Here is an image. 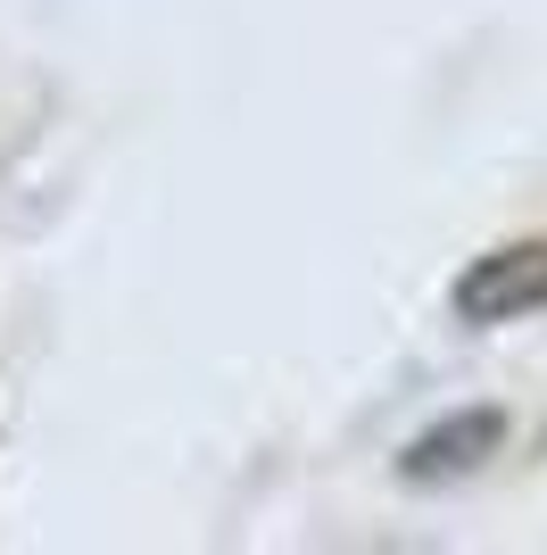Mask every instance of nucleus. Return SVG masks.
<instances>
[{"instance_id": "nucleus-2", "label": "nucleus", "mask_w": 547, "mask_h": 555, "mask_svg": "<svg viewBox=\"0 0 547 555\" xmlns=\"http://www.w3.org/2000/svg\"><path fill=\"white\" fill-rule=\"evenodd\" d=\"M498 448H506V415H498V406H465V415H440L432 431H415V440L398 448V481H407V489L473 481Z\"/></svg>"}, {"instance_id": "nucleus-1", "label": "nucleus", "mask_w": 547, "mask_h": 555, "mask_svg": "<svg viewBox=\"0 0 547 555\" xmlns=\"http://www.w3.org/2000/svg\"><path fill=\"white\" fill-rule=\"evenodd\" d=\"M448 307H456V324H473V332H498V324L539 315L547 307V232L506 241V249H481L473 266L456 274Z\"/></svg>"}]
</instances>
